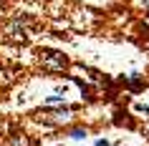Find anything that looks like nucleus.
Masks as SVG:
<instances>
[{
    "mask_svg": "<svg viewBox=\"0 0 149 146\" xmlns=\"http://www.w3.org/2000/svg\"><path fill=\"white\" fill-rule=\"evenodd\" d=\"M5 35H8L10 40H18V43L28 40V35H31V18H28V15L13 18V20L5 25Z\"/></svg>",
    "mask_w": 149,
    "mask_h": 146,
    "instance_id": "1",
    "label": "nucleus"
},
{
    "mask_svg": "<svg viewBox=\"0 0 149 146\" xmlns=\"http://www.w3.org/2000/svg\"><path fill=\"white\" fill-rule=\"evenodd\" d=\"M40 66L46 71H53V73H61V71L68 68V58L58 51H40Z\"/></svg>",
    "mask_w": 149,
    "mask_h": 146,
    "instance_id": "2",
    "label": "nucleus"
},
{
    "mask_svg": "<svg viewBox=\"0 0 149 146\" xmlns=\"http://www.w3.org/2000/svg\"><path fill=\"white\" fill-rule=\"evenodd\" d=\"M71 113H73V108H58V111H46L40 118L46 126H63L71 121Z\"/></svg>",
    "mask_w": 149,
    "mask_h": 146,
    "instance_id": "3",
    "label": "nucleus"
},
{
    "mask_svg": "<svg viewBox=\"0 0 149 146\" xmlns=\"http://www.w3.org/2000/svg\"><path fill=\"white\" fill-rule=\"evenodd\" d=\"M58 103H63L61 96H48L46 98V106H58Z\"/></svg>",
    "mask_w": 149,
    "mask_h": 146,
    "instance_id": "5",
    "label": "nucleus"
},
{
    "mask_svg": "<svg viewBox=\"0 0 149 146\" xmlns=\"http://www.w3.org/2000/svg\"><path fill=\"white\" fill-rule=\"evenodd\" d=\"M144 10H147V13H149V0H144Z\"/></svg>",
    "mask_w": 149,
    "mask_h": 146,
    "instance_id": "7",
    "label": "nucleus"
},
{
    "mask_svg": "<svg viewBox=\"0 0 149 146\" xmlns=\"http://www.w3.org/2000/svg\"><path fill=\"white\" fill-rule=\"evenodd\" d=\"M96 146H109V141H106V138H99V141H96Z\"/></svg>",
    "mask_w": 149,
    "mask_h": 146,
    "instance_id": "6",
    "label": "nucleus"
},
{
    "mask_svg": "<svg viewBox=\"0 0 149 146\" xmlns=\"http://www.w3.org/2000/svg\"><path fill=\"white\" fill-rule=\"evenodd\" d=\"M68 136L73 138V141H84V138L88 136V131H86V129H81V126H76V129H71V131H68Z\"/></svg>",
    "mask_w": 149,
    "mask_h": 146,
    "instance_id": "4",
    "label": "nucleus"
}]
</instances>
